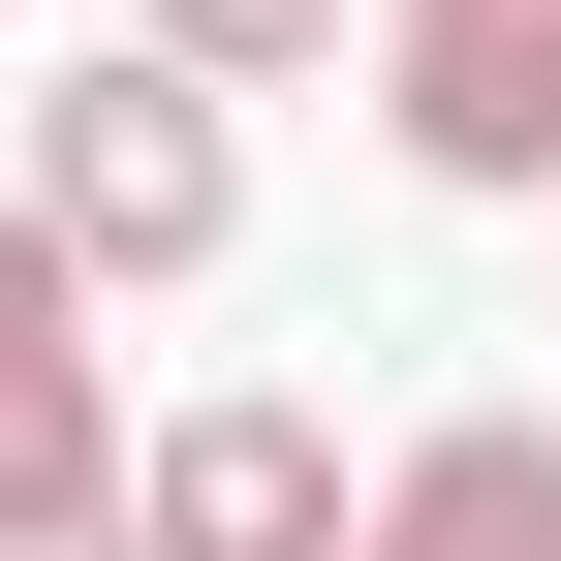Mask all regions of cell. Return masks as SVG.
Returning a JSON list of instances; mask_svg holds the SVG:
<instances>
[{"mask_svg": "<svg viewBox=\"0 0 561 561\" xmlns=\"http://www.w3.org/2000/svg\"><path fill=\"white\" fill-rule=\"evenodd\" d=\"M375 32H405V0H375Z\"/></svg>", "mask_w": 561, "mask_h": 561, "instance_id": "ba28073f", "label": "cell"}, {"mask_svg": "<svg viewBox=\"0 0 561 561\" xmlns=\"http://www.w3.org/2000/svg\"><path fill=\"white\" fill-rule=\"evenodd\" d=\"M343 32H375V0H125V62H187V94H219V125L280 94V62H343Z\"/></svg>", "mask_w": 561, "mask_h": 561, "instance_id": "8992f818", "label": "cell"}, {"mask_svg": "<svg viewBox=\"0 0 561 561\" xmlns=\"http://www.w3.org/2000/svg\"><path fill=\"white\" fill-rule=\"evenodd\" d=\"M375 125H405V187H561V0H405L375 32Z\"/></svg>", "mask_w": 561, "mask_h": 561, "instance_id": "3957f363", "label": "cell"}, {"mask_svg": "<svg viewBox=\"0 0 561 561\" xmlns=\"http://www.w3.org/2000/svg\"><path fill=\"white\" fill-rule=\"evenodd\" d=\"M0 561H157V530H125V468H94V500H0Z\"/></svg>", "mask_w": 561, "mask_h": 561, "instance_id": "52a82bcc", "label": "cell"}, {"mask_svg": "<svg viewBox=\"0 0 561 561\" xmlns=\"http://www.w3.org/2000/svg\"><path fill=\"white\" fill-rule=\"evenodd\" d=\"M343 500H375V468H343L280 375H219V405L125 437V530H157V561H343Z\"/></svg>", "mask_w": 561, "mask_h": 561, "instance_id": "7a4b0ae2", "label": "cell"}, {"mask_svg": "<svg viewBox=\"0 0 561 561\" xmlns=\"http://www.w3.org/2000/svg\"><path fill=\"white\" fill-rule=\"evenodd\" d=\"M0 219L94 280V312H125V280H219V250H250V125L187 94V62H62L32 157H0Z\"/></svg>", "mask_w": 561, "mask_h": 561, "instance_id": "6da1fadb", "label": "cell"}, {"mask_svg": "<svg viewBox=\"0 0 561 561\" xmlns=\"http://www.w3.org/2000/svg\"><path fill=\"white\" fill-rule=\"evenodd\" d=\"M94 468H125V437H94V280L0 219V500H94Z\"/></svg>", "mask_w": 561, "mask_h": 561, "instance_id": "5b68a950", "label": "cell"}, {"mask_svg": "<svg viewBox=\"0 0 561 561\" xmlns=\"http://www.w3.org/2000/svg\"><path fill=\"white\" fill-rule=\"evenodd\" d=\"M343 561H561V405H437V437L343 500Z\"/></svg>", "mask_w": 561, "mask_h": 561, "instance_id": "277c9868", "label": "cell"}]
</instances>
